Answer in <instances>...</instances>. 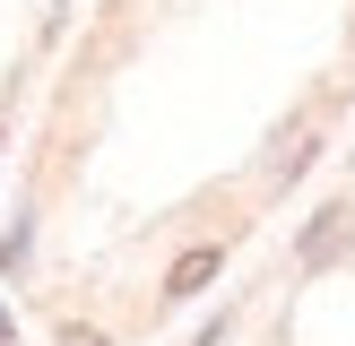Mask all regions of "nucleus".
I'll return each mask as SVG.
<instances>
[{
	"mask_svg": "<svg viewBox=\"0 0 355 346\" xmlns=\"http://www.w3.org/2000/svg\"><path fill=\"white\" fill-rule=\"evenodd\" d=\"M0 346H17V329H9V311H0Z\"/></svg>",
	"mask_w": 355,
	"mask_h": 346,
	"instance_id": "4",
	"label": "nucleus"
},
{
	"mask_svg": "<svg viewBox=\"0 0 355 346\" xmlns=\"http://www.w3.org/2000/svg\"><path fill=\"white\" fill-rule=\"evenodd\" d=\"M61 346H104V338H96V329H69V338H61Z\"/></svg>",
	"mask_w": 355,
	"mask_h": 346,
	"instance_id": "3",
	"label": "nucleus"
},
{
	"mask_svg": "<svg viewBox=\"0 0 355 346\" xmlns=\"http://www.w3.org/2000/svg\"><path fill=\"white\" fill-rule=\"evenodd\" d=\"M347 242H355V199H329L321 217H312V234L295 242V268H329Z\"/></svg>",
	"mask_w": 355,
	"mask_h": 346,
	"instance_id": "1",
	"label": "nucleus"
},
{
	"mask_svg": "<svg viewBox=\"0 0 355 346\" xmlns=\"http://www.w3.org/2000/svg\"><path fill=\"white\" fill-rule=\"evenodd\" d=\"M217 268H225V251H217V242L182 251V260L165 268V303H191V294H208V286H217Z\"/></svg>",
	"mask_w": 355,
	"mask_h": 346,
	"instance_id": "2",
	"label": "nucleus"
}]
</instances>
